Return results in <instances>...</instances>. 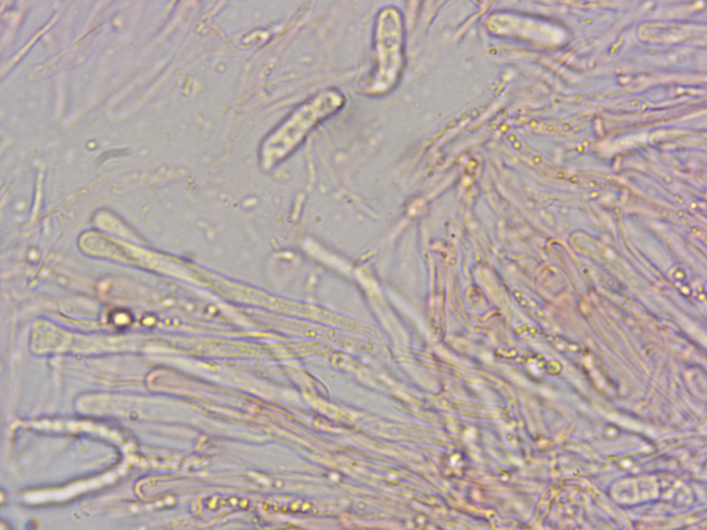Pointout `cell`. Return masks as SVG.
<instances>
[{"label":"cell","instance_id":"obj_1","mask_svg":"<svg viewBox=\"0 0 707 530\" xmlns=\"http://www.w3.org/2000/svg\"><path fill=\"white\" fill-rule=\"evenodd\" d=\"M404 26L400 10L388 5L377 14L373 33V66L360 84L361 90L372 97L391 92L398 84L404 67Z\"/></svg>","mask_w":707,"mask_h":530}]
</instances>
